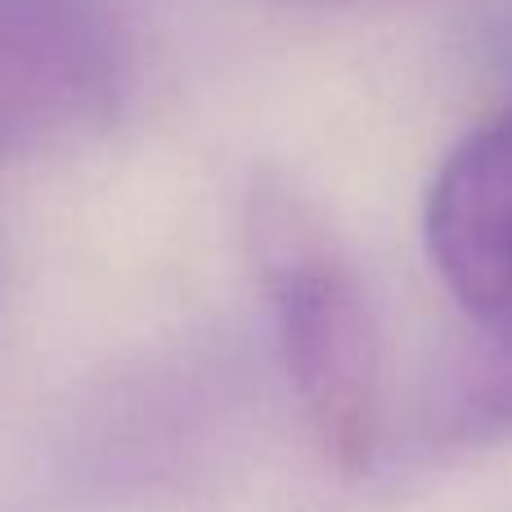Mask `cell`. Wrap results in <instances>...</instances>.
I'll list each match as a JSON object with an SVG mask.
<instances>
[{"label":"cell","instance_id":"cell-1","mask_svg":"<svg viewBox=\"0 0 512 512\" xmlns=\"http://www.w3.org/2000/svg\"><path fill=\"white\" fill-rule=\"evenodd\" d=\"M248 234L301 409L328 459L364 472L378 445L382 391L369 297L324 221L288 185L256 189Z\"/></svg>","mask_w":512,"mask_h":512},{"label":"cell","instance_id":"cell-2","mask_svg":"<svg viewBox=\"0 0 512 512\" xmlns=\"http://www.w3.org/2000/svg\"><path fill=\"white\" fill-rule=\"evenodd\" d=\"M427 252L477 319L512 310V104L468 135L427 194Z\"/></svg>","mask_w":512,"mask_h":512}]
</instances>
